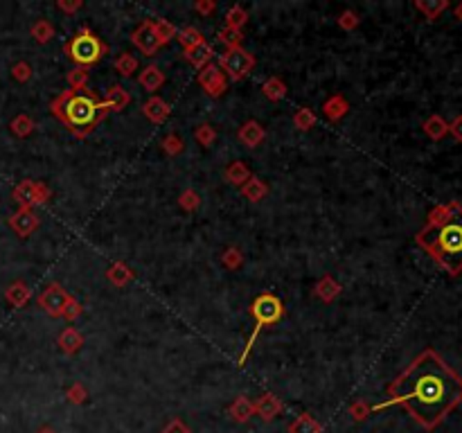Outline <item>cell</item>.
I'll return each mask as SVG.
<instances>
[{
	"instance_id": "obj_1",
	"label": "cell",
	"mask_w": 462,
	"mask_h": 433,
	"mask_svg": "<svg viewBox=\"0 0 462 433\" xmlns=\"http://www.w3.org/2000/svg\"><path fill=\"white\" fill-rule=\"evenodd\" d=\"M388 395L381 406L401 404L424 429H435L462 404V377L428 348L388 386Z\"/></svg>"
},
{
	"instance_id": "obj_2",
	"label": "cell",
	"mask_w": 462,
	"mask_h": 433,
	"mask_svg": "<svg viewBox=\"0 0 462 433\" xmlns=\"http://www.w3.org/2000/svg\"><path fill=\"white\" fill-rule=\"evenodd\" d=\"M415 239L451 278L462 274V206L458 201L431 210Z\"/></svg>"
},
{
	"instance_id": "obj_3",
	"label": "cell",
	"mask_w": 462,
	"mask_h": 433,
	"mask_svg": "<svg viewBox=\"0 0 462 433\" xmlns=\"http://www.w3.org/2000/svg\"><path fill=\"white\" fill-rule=\"evenodd\" d=\"M50 113H52L59 122H62L75 138L84 140L97 129L99 122H104L110 108L106 106L104 99H99L90 90H64L59 93L52 104H50Z\"/></svg>"
},
{
	"instance_id": "obj_4",
	"label": "cell",
	"mask_w": 462,
	"mask_h": 433,
	"mask_svg": "<svg viewBox=\"0 0 462 433\" xmlns=\"http://www.w3.org/2000/svg\"><path fill=\"white\" fill-rule=\"evenodd\" d=\"M64 52L68 59H73L75 66L88 70L106 57L108 45L90 27H82L64 43Z\"/></svg>"
},
{
	"instance_id": "obj_5",
	"label": "cell",
	"mask_w": 462,
	"mask_h": 433,
	"mask_svg": "<svg viewBox=\"0 0 462 433\" xmlns=\"http://www.w3.org/2000/svg\"><path fill=\"white\" fill-rule=\"evenodd\" d=\"M250 314H253V318H255V327H253V332H250V336L246 341L244 352L239 355V366H244L246 361H248V355L253 352V346H255V341L259 336V332L284 318V305H282V300H280L275 294H259L253 300Z\"/></svg>"
},
{
	"instance_id": "obj_6",
	"label": "cell",
	"mask_w": 462,
	"mask_h": 433,
	"mask_svg": "<svg viewBox=\"0 0 462 433\" xmlns=\"http://www.w3.org/2000/svg\"><path fill=\"white\" fill-rule=\"evenodd\" d=\"M255 68V57L244 48H226L219 55V70L230 82H242Z\"/></svg>"
},
{
	"instance_id": "obj_7",
	"label": "cell",
	"mask_w": 462,
	"mask_h": 433,
	"mask_svg": "<svg viewBox=\"0 0 462 433\" xmlns=\"http://www.w3.org/2000/svg\"><path fill=\"white\" fill-rule=\"evenodd\" d=\"M12 197L18 204V208H32L34 210V206H45L48 201L52 199V190H50L45 183L25 178L14 187Z\"/></svg>"
},
{
	"instance_id": "obj_8",
	"label": "cell",
	"mask_w": 462,
	"mask_h": 433,
	"mask_svg": "<svg viewBox=\"0 0 462 433\" xmlns=\"http://www.w3.org/2000/svg\"><path fill=\"white\" fill-rule=\"evenodd\" d=\"M68 298H70V294L59 285V282H50V285L41 291V296H38V307H41L48 316L64 318Z\"/></svg>"
},
{
	"instance_id": "obj_9",
	"label": "cell",
	"mask_w": 462,
	"mask_h": 433,
	"mask_svg": "<svg viewBox=\"0 0 462 433\" xmlns=\"http://www.w3.org/2000/svg\"><path fill=\"white\" fill-rule=\"evenodd\" d=\"M131 43L143 52L145 57H156L158 50L163 48L156 36V29H154V21H143L133 32H131Z\"/></svg>"
},
{
	"instance_id": "obj_10",
	"label": "cell",
	"mask_w": 462,
	"mask_h": 433,
	"mask_svg": "<svg viewBox=\"0 0 462 433\" xmlns=\"http://www.w3.org/2000/svg\"><path fill=\"white\" fill-rule=\"evenodd\" d=\"M198 86L205 90V95L210 97H221L228 90V79L221 73L217 64H210L203 70H198Z\"/></svg>"
},
{
	"instance_id": "obj_11",
	"label": "cell",
	"mask_w": 462,
	"mask_h": 433,
	"mask_svg": "<svg viewBox=\"0 0 462 433\" xmlns=\"http://www.w3.org/2000/svg\"><path fill=\"white\" fill-rule=\"evenodd\" d=\"M38 226H41V219L34 215L32 208H18L16 213L9 217V228H12L21 239L32 235Z\"/></svg>"
},
{
	"instance_id": "obj_12",
	"label": "cell",
	"mask_w": 462,
	"mask_h": 433,
	"mask_svg": "<svg viewBox=\"0 0 462 433\" xmlns=\"http://www.w3.org/2000/svg\"><path fill=\"white\" fill-rule=\"evenodd\" d=\"M237 138H239V143H242L244 147H248V149H257L259 145L264 143L266 129H264L262 125H259L257 120H248V122H244L242 127H239Z\"/></svg>"
},
{
	"instance_id": "obj_13",
	"label": "cell",
	"mask_w": 462,
	"mask_h": 433,
	"mask_svg": "<svg viewBox=\"0 0 462 433\" xmlns=\"http://www.w3.org/2000/svg\"><path fill=\"white\" fill-rule=\"evenodd\" d=\"M143 113H145V118L149 120V122L163 125L169 120V115H172V106H169L160 95H152L143 104Z\"/></svg>"
},
{
	"instance_id": "obj_14",
	"label": "cell",
	"mask_w": 462,
	"mask_h": 433,
	"mask_svg": "<svg viewBox=\"0 0 462 433\" xmlns=\"http://www.w3.org/2000/svg\"><path fill=\"white\" fill-rule=\"evenodd\" d=\"M215 55H217V52H215L212 45H210L208 41H201L198 45L185 50V62H187L189 66H194L196 70H203L205 66L215 64V62H212Z\"/></svg>"
},
{
	"instance_id": "obj_15",
	"label": "cell",
	"mask_w": 462,
	"mask_h": 433,
	"mask_svg": "<svg viewBox=\"0 0 462 433\" xmlns=\"http://www.w3.org/2000/svg\"><path fill=\"white\" fill-rule=\"evenodd\" d=\"M165 82H167L165 73H163V70H160L158 66H154V64H149V66H145L143 70H140L138 84L143 86V88L147 90V93L156 95L158 90L165 86Z\"/></svg>"
},
{
	"instance_id": "obj_16",
	"label": "cell",
	"mask_w": 462,
	"mask_h": 433,
	"mask_svg": "<svg viewBox=\"0 0 462 433\" xmlns=\"http://www.w3.org/2000/svg\"><path fill=\"white\" fill-rule=\"evenodd\" d=\"M323 113H325V118L329 120V122H338V120H343L349 113V102L345 99V95L336 93V95H331V97L325 99Z\"/></svg>"
},
{
	"instance_id": "obj_17",
	"label": "cell",
	"mask_w": 462,
	"mask_h": 433,
	"mask_svg": "<svg viewBox=\"0 0 462 433\" xmlns=\"http://www.w3.org/2000/svg\"><path fill=\"white\" fill-rule=\"evenodd\" d=\"M104 102H106V106H108L110 111H113V113H120V111H124L129 104H131V93H129L124 86L113 84V86L106 90Z\"/></svg>"
},
{
	"instance_id": "obj_18",
	"label": "cell",
	"mask_w": 462,
	"mask_h": 433,
	"mask_svg": "<svg viewBox=\"0 0 462 433\" xmlns=\"http://www.w3.org/2000/svg\"><path fill=\"white\" fill-rule=\"evenodd\" d=\"M133 278H136V274L131 271V267L124 264V262H113V264L106 269V280L113 287L122 289V287L129 285V282H133Z\"/></svg>"
},
{
	"instance_id": "obj_19",
	"label": "cell",
	"mask_w": 462,
	"mask_h": 433,
	"mask_svg": "<svg viewBox=\"0 0 462 433\" xmlns=\"http://www.w3.org/2000/svg\"><path fill=\"white\" fill-rule=\"evenodd\" d=\"M250 169H248V165L244 163V160H233L228 167H226V172H224V178H226V183H230V185H235V187H244L248 180H250Z\"/></svg>"
},
{
	"instance_id": "obj_20",
	"label": "cell",
	"mask_w": 462,
	"mask_h": 433,
	"mask_svg": "<svg viewBox=\"0 0 462 433\" xmlns=\"http://www.w3.org/2000/svg\"><path fill=\"white\" fill-rule=\"evenodd\" d=\"M29 298H32V289H29L23 280H16L5 289V300L12 307H25Z\"/></svg>"
},
{
	"instance_id": "obj_21",
	"label": "cell",
	"mask_w": 462,
	"mask_h": 433,
	"mask_svg": "<svg viewBox=\"0 0 462 433\" xmlns=\"http://www.w3.org/2000/svg\"><path fill=\"white\" fill-rule=\"evenodd\" d=\"M57 343H59V350L66 352V355H75V352L82 350L84 346V336L82 332L75 329V327H66L62 334L57 336Z\"/></svg>"
},
{
	"instance_id": "obj_22",
	"label": "cell",
	"mask_w": 462,
	"mask_h": 433,
	"mask_svg": "<svg viewBox=\"0 0 462 433\" xmlns=\"http://www.w3.org/2000/svg\"><path fill=\"white\" fill-rule=\"evenodd\" d=\"M340 291H343V287H340V282H336L331 276H325L318 280L316 285V298H320L323 303H334V300L340 296Z\"/></svg>"
},
{
	"instance_id": "obj_23",
	"label": "cell",
	"mask_w": 462,
	"mask_h": 433,
	"mask_svg": "<svg viewBox=\"0 0 462 433\" xmlns=\"http://www.w3.org/2000/svg\"><path fill=\"white\" fill-rule=\"evenodd\" d=\"M415 9L424 14L426 21H438L442 12L449 9V0H415Z\"/></svg>"
},
{
	"instance_id": "obj_24",
	"label": "cell",
	"mask_w": 462,
	"mask_h": 433,
	"mask_svg": "<svg viewBox=\"0 0 462 433\" xmlns=\"http://www.w3.org/2000/svg\"><path fill=\"white\" fill-rule=\"evenodd\" d=\"M239 190H242V197L248 199L250 204H259V201H264L266 194H268V185L257 176H250L248 183L244 187H239Z\"/></svg>"
},
{
	"instance_id": "obj_25",
	"label": "cell",
	"mask_w": 462,
	"mask_h": 433,
	"mask_svg": "<svg viewBox=\"0 0 462 433\" xmlns=\"http://www.w3.org/2000/svg\"><path fill=\"white\" fill-rule=\"evenodd\" d=\"M421 129H424V134L431 140H442L445 136H449V122L442 115H428L424 120V125H421Z\"/></svg>"
},
{
	"instance_id": "obj_26",
	"label": "cell",
	"mask_w": 462,
	"mask_h": 433,
	"mask_svg": "<svg viewBox=\"0 0 462 433\" xmlns=\"http://www.w3.org/2000/svg\"><path fill=\"white\" fill-rule=\"evenodd\" d=\"M262 93L268 102H282L287 97V84L280 77H268L262 84Z\"/></svg>"
},
{
	"instance_id": "obj_27",
	"label": "cell",
	"mask_w": 462,
	"mask_h": 433,
	"mask_svg": "<svg viewBox=\"0 0 462 433\" xmlns=\"http://www.w3.org/2000/svg\"><path fill=\"white\" fill-rule=\"evenodd\" d=\"M29 34L34 36V41L36 43H50L55 38V25L50 23V21H45V18H38V21L29 27Z\"/></svg>"
},
{
	"instance_id": "obj_28",
	"label": "cell",
	"mask_w": 462,
	"mask_h": 433,
	"mask_svg": "<svg viewBox=\"0 0 462 433\" xmlns=\"http://www.w3.org/2000/svg\"><path fill=\"white\" fill-rule=\"evenodd\" d=\"M176 38H178V43H180V48H183V50H189V48L198 45L201 41H205L203 34H201V29H198V27H194V25L180 27Z\"/></svg>"
},
{
	"instance_id": "obj_29",
	"label": "cell",
	"mask_w": 462,
	"mask_h": 433,
	"mask_svg": "<svg viewBox=\"0 0 462 433\" xmlns=\"http://www.w3.org/2000/svg\"><path fill=\"white\" fill-rule=\"evenodd\" d=\"M34 120L29 118V115H25V113H21V115H16L12 122H9V129H12V134L16 136V138H27V136H32L34 134Z\"/></svg>"
},
{
	"instance_id": "obj_30",
	"label": "cell",
	"mask_w": 462,
	"mask_h": 433,
	"mask_svg": "<svg viewBox=\"0 0 462 433\" xmlns=\"http://www.w3.org/2000/svg\"><path fill=\"white\" fill-rule=\"evenodd\" d=\"M66 79H68V86L70 90H75V93H82V90H86L88 86V70L86 68H70L66 73Z\"/></svg>"
},
{
	"instance_id": "obj_31",
	"label": "cell",
	"mask_w": 462,
	"mask_h": 433,
	"mask_svg": "<svg viewBox=\"0 0 462 433\" xmlns=\"http://www.w3.org/2000/svg\"><path fill=\"white\" fill-rule=\"evenodd\" d=\"M113 66H115V70H117V73L122 75V77H133V75L138 73V66H140V64H138V59H136L131 52H122V55H120L115 62H113Z\"/></svg>"
},
{
	"instance_id": "obj_32",
	"label": "cell",
	"mask_w": 462,
	"mask_h": 433,
	"mask_svg": "<svg viewBox=\"0 0 462 433\" xmlns=\"http://www.w3.org/2000/svg\"><path fill=\"white\" fill-rule=\"evenodd\" d=\"M154 29H156V36H158L160 45H167L169 41H174V38L178 36L176 25L165 21V18H158V21H154Z\"/></svg>"
},
{
	"instance_id": "obj_33",
	"label": "cell",
	"mask_w": 462,
	"mask_h": 433,
	"mask_svg": "<svg viewBox=\"0 0 462 433\" xmlns=\"http://www.w3.org/2000/svg\"><path fill=\"white\" fill-rule=\"evenodd\" d=\"M217 38L221 43H224L226 48H242L244 43V32L242 29H233V27H221L217 32Z\"/></svg>"
},
{
	"instance_id": "obj_34",
	"label": "cell",
	"mask_w": 462,
	"mask_h": 433,
	"mask_svg": "<svg viewBox=\"0 0 462 433\" xmlns=\"http://www.w3.org/2000/svg\"><path fill=\"white\" fill-rule=\"evenodd\" d=\"M316 113L311 108H307V106H303V108H298L296 113H294V127L298 129V131H311L316 127Z\"/></svg>"
},
{
	"instance_id": "obj_35",
	"label": "cell",
	"mask_w": 462,
	"mask_h": 433,
	"mask_svg": "<svg viewBox=\"0 0 462 433\" xmlns=\"http://www.w3.org/2000/svg\"><path fill=\"white\" fill-rule=\"evenodd\" d=\"M160 147H163V152L167 156H178L185 152V140L178 134H167L163 140H160Z\"/></svg>"
},
{
	"instance_id": "obj_36",
	"label": "cell",
	"mask_w": 462,
	"mask_h": 433,
	"mask_svg": "<svg viewBox=\"0 0 462 433\" xmlns=\"http://www.w3.org/2000/svg\"><path fill=\"white\" fill-rule=\"evenodd\" d=\"M248 23V12L242 5H235L230 7L226 12V27H233V29H242Z\"/></svg>"
},
{
	"instance_id": "obj_37",
	"label": "cell",
	"mask_w": 462,
	"mask_h": 433,
	"mask_svg": "<svg viewBox=\"0 0 462 433\" xmlns=\"http://www.w3.org/2000/svg\"><path fill=\"white\" fill-rule=\"evenodd\" d=\"M194 140L201 145V147H212L215 145V140H217V131H215V127L210 125V122H203V125H198L196 127V131H194Z\"/></svg>"
},
{
	"instance_id": "obj_38",
	"label": "cell",
	"mask_w": 462,
	"mask_h": 433,
	"mask_svg": "<svg viewBox=\"0 0 462 433\" xmlns=\"http://www.w3.org/2000/svg\"><path fill=\"white\" fill-rule=\"evenodd\" d=\"M221 264H224L226 269H230V271H237L239 267L244 264L242 250L235 248V246H228V248L224 250V253H221Z\"/></svg>"
},
{
	"instance_id": "obj_39",
	"label": "cell",
	"mask_w": 462,
	"mask_h": 433,
	"mask_svg": "<svg viewBox=\"0 0 462 433\" xmlns=\"http://www.w3.org/2000/svg\"><path fill=\"white\" fill-rule=\"evenodd\" d=\"M178 206L185 210V213H194V210L201 206V197L198 192H194V190H183L178 197Z\"/></svg>"
},
{
	"instance_id": "obj_40",
	"label": "cell",
	"mask_w": 462,
	"mask_h": 433,
	"mask_svg": "<svg viewBox=\"0 0 462 433\" xmlns=\"http://www.w3.org/2000/svg\"><path fill=\"white\" fill-rule=\"evenodd\" d=\"M255 409L259 411V416H262V418H273L275 413H277V409H280V404H277V399L273 395H264L262 399L257 402Z\"/></svg>"
},
{
	"instance_id": "obj_41",
	"label": "cell",
	"mask_w": 462,
	"mask_h": 433,
	"mask_svg": "<svg viewBox=\"0 0 462 433\" xmlns=\"http://www.w3.org/2000/svg\"><path fill=\"white\" fill-rule=\"evenodd\" d=\"M338 27L345 29V32H352V29L359 27V14L352 12V9H343L338 16Z\"/></svg>"
},
{
	"instance_id": "obj_42",
	"label": "cell",
	"mask_w": 462,
	"mask_h": 433,
	"mask_svg": "<svg viewBox=\"0 0 462 433\" xmlns=\"http://www.w3.org/2000/svg\"><path fill=\"white\" fill-rule=\"evenodd\" d=\"M84 314V307H82V303L70 294V298H68V305H66V311H64V318L68 320V323H75V320Z\"/></svg>"
},
{
	"instance_id": "obj_43",
	"label": "cell",
	"mask_w": 462,
	"mask_h": 433,
	"mask_svg": "<svg viewBox=\"0 0 462 433\" xmlns=\"http://www.w3.org/2000/svg\"><path fill=\"white\" fill-rule=\"evenodd\" d=\"M12 77L16 79V82L27 84L29 79H32V66H29L27 62H16L12 66Z\"/></svg>"
},
{
	"instance_id": "obj_44",
	"label": "cell",
	"mask_w": 462,
	"mask_h": 433,
	"mask_svg": "<svg viewBox=\"0 0 462 433\" xmlns=\"http://www.w3.org/2000/svg\"><path fill=\"white\" fill-rule=\"evenodd\" d=\"M291 433H318V425L311 418H300L291 425Z\"/></svg>"
},
{
	"instance_id": "obj_45",
	"label": "cell",
	"mask_w": 462,
	"mask_h": 433,
	"mask_svg": "<svg viewBox=\"0 0 462 433\" xmlns=\"http://www.w3.org/2000/svg\"><path fill=\"white\" fill-rule=\"evenodd\" d=\"M250 411H253V406H250V402L244 399V397H239L235 404H233V416H235L237 420H246V418L250 416Z\"/></svg>"
},
{
	"instance_id": "obj_46",
	"label": "cell",
	"mask_w": 462,
	"mask_h": 433,
	"mask_svg": "<svg viewBox=\"0 0 462 433\" xmlns=\"http://www.w3.org/2000/svg\"><path fill=\"white\" fill-rule=\"evenodd\" d=\"M57 7H59V12H64V14H77L79 9H82V0H59Z\"/></svg>"
},
{
	"instance_id": "obj_47",
	"label": "cell",
	"mask_w": 462,
	"mask_h": 433,
	"mask_svg": "<svg viewBox=\"0 0 462 433\" xmlns=\"http://www.w3.org/2000/svg\"><path fill=\"white\" fill-rule=\"evenodd\" d=\"M215 9H217V3H212V0H198V3H194V12L201 16H212Z\"/></svg>"
},
{
	"instance_id": "obj_48",
	"label": "cell",
	"mask_w": 462,
	"mask_h": 433,
	"mask_svg": "<svg viewBox=\"0 0 462 433\" xmlns=\"http://www.w3.org/2000/svg\"><path fill=\"white\" fill-rule=\"evenodd\" d=\"M449 134L454 136L456 143H462V115H456L449 122Z\"/></svg>"
},
{
	"instance_id": "obj_49",
	"label": "cell",
	"mask_w": 462,
	"mask_h": 433,
	"mask_svg": "<svg viewBox=\"0 0 462 433\" xmlns=\"http://www.w3.org/2000/svg\"><path fill=\"white\" fill-rule=\"evenodd\" d=\"M68 397L73 399V402H82V399L86 397V390H84V386H82V384L70 386V390H68Z\"/></svg>"
},
{
	"instance_id": "obj_50",
	"label": "cell",
	"mask_w": 462,
	"mask_h": 433,
	"mask_svg": "<svg viewBox=\"0 0 462 433\" xmlns=\"http://www.w3.org/2000/svg\"><path fill=\"white\" fill-rule=\"evenodd\" d=\"M165 433H187V429L180 425V422H172V425L165 429Z\"/></svg>"
},
{
	"instance_id": "obj_51",
	"label": "cell",
	"mask_w": 462,
	"mask_h": 433,
	"mask_svg": "<svg viewBox=\"0 0 462 433\" xmlns=\"http://www.w3.org/2000/svg\"><path fill=\"white\" fill-rule=\"evenodd\" d=\"M352 413H354V418H359V420H361V418H366V416H363V413H366V406H363V404H359V406L352 409Z\"/></svg>"
},
{
	"instance_id": "obj_52",
	"label": "cell",
	"mask_w": 462,
	"mask_h": 433,
	"mask_svg": "<svg viewBox=\"0 0 462 433\" xmlns=\"http://www.w3.org/2000/svg\"><path fill=\"white\" fill-rule=\"evenodd\" d=\"M456 16H458V18H460V21H462V3H460V5L456 7Z\"/></svg>"
},
{
	"instance_id": "obj_53",
	"label": "cell",
	"mask_w": 462,
	"mask_h": 433,
	"mask_svg": "<svg viewBox=\"0 0 462 433\" xmlns=\"http://www.w3.org/2000/svg\"><path fill=\"white\" fill-rule=\"evenodd\" d=\"M38 433H52V431H48V429H43V431H38Z\"/></svg>"
}]
</instances>
